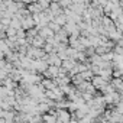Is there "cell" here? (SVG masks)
<instances>
[{
	"label": "cell",
	"instance_id": "1",
	"mask_svg": "<svg viewBox=\"0 0 123 123\" xmlns=\"http://www.w3.org/2000/svg\"><path fill=\"white\" fill-rule=\"evenodd\" d=\"M58 123H68L70 122V113L67 110H58Z\"/></svg>",
	"mask_w": 123,
	"mask_h": 123
},
{
	"label": "cell",
	"instance_id": "2",
	"mask_svg": "<svg viewBox=\"0 0 123 123\" xmlns=\"http://www.w3.org/2000/svg\"><path fill=\"white\" fill-rule=\"evenodd\" d=\"M93 86L97 87V88H104L107 86V81H106V78H103V77L98 75V77L93 78Z\"/></svg>",
	"mask_w": 123,
	"mask_h": 123
},
{
	"label": "cell",
	"instance_id": "3",
	"mask_svg": "<svg viewBox=\"0 0 123 123\" xmlns=\"http://www.w3.org/2000/svg\"><path fill=\"white\" fill-rule=\"evenodd\" d=\"M54 35V32L48 28H43V29H41V38H48V39H51V36Z\"/></svg>",
	"mask_w": 123,
	"mask_h": 123
},
{
	"label": "cell",
	"instance_id": "4",
	"mask_svg": "<svg viewBox=\"0 0 123 123\" xmlns=\"http://www.w3.org/2000/svg\"><path fill=\"white\" fill-rule=\"evenodd\" d=\"M113 87H114V88H123L122 80H120V78H119V80H114V81H113Z\"/></svg>",
	"mask_w": 123,
	"mask_h": 123
},
{
	"label": "cell",
	"instance_id": "5",
	"mask_svg": "<svg viewBox=\"0 0 123 123\" xmlns=\"http://www.w3.org/2000/svg\"><path fill=\"white\" fill-rule=\"evenodd\" d=\"M65 16H59V18H56V23H59V25H64V22H65Z\"/></svg>",
	"mask_w": 123,
	"mask_h": 123
}]
</instances>
